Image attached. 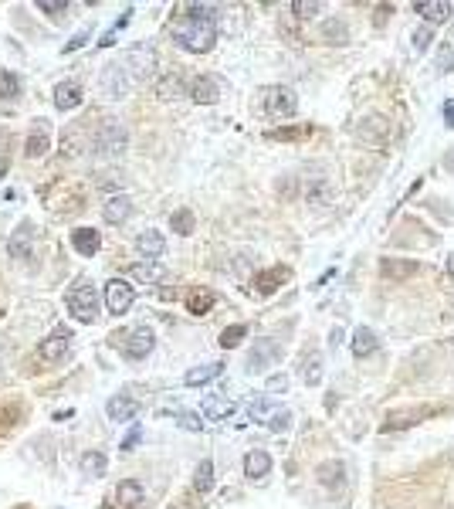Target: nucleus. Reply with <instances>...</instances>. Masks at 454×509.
Masks as SVG:
<instances>
[{"instance_id":"f257e3e1","label":"nucleus","mask_w":454,"mask_h":509,"mask_svg":"<svg viewBox=\"0 0 454 509\" xmlns=\"http://www.w3.org/2000/svg\"><path fill=\"white\" fill-rule=\"evenodd\" d=\"M173 41L187 51H210L214 41H217V24H214V7H200V4H190L183 18L173 20L170 27Z\"/></svg>"},{"instance_id":"f03ea898","label":"nucleus","mask_w":454,"mask_h":509,"mask_svg":"<svg viewBox=\"0 0 454 509\" xmlns=\"http://www.w3.org/2000/svg\"><path fill=\"white\" fill-rule=\"evenodd\" d=\"M261 109H265L268 119H288L295 116L299 98L288 85H268V89H261Z\"/></svg>"},{"instance_id":"7ed1b4c3","label":"nucleus","mask_w":454,"mask_h":509,"mask_svg":"<svg viewBox=\"0 0 454 509\" xmlns=\"http://www.w3.org/2000/svg\"><path fill=\"white\" fill-rule=\"evenodd\" d=\"M65 302H68V313L75 316V319H82V323H92L95 316H98V295H95L92 282H85V278L68 289Z\"/></svg>"},{"instance_id":"20e7f679","label":"nucleus","mask_w":454,"mask_h":509,"mask_svg":"<svg viewBox=\"0 0 454 509\" xmlns=\"http://www.w3.org/2000/svg\"><path fill=\"white\" fill-rule=\"evenodd\" d=\"M126 146H129V133H126L115 119H109V122L98 129V136H95V150H98L102 157H119Z\"/></svg>"},{"instance_id":"39448f33","label":"nucleus","mask_w":454,"mask_h":509,"mask_svg":"<svg viewBox=\"0 0 454 509\" xmlns=\"http://www.w3.org/2000/svg\"><path fill=\"white\" fill-rule=\"evenodd\" d=\"M153 65H156V55H153L150 48H136V51H129L126 58L119 61V68L126 72V79L133 82V85H136V82H143L146 75H150Z\"/></svg>"},{"instance_id":"423d86ee","label":"nucleus","mask_w":454,"mask_h":509,"mask_svg":"<svg viewBox=\"0 0 454 509\" xmlns=\"http://www.w3.org/2000/svg\"><path fill=\"white\" fill-rule=\"evenodd\" d=\"M133 299H136V292L126 278H109V285H105V306H109V313L112 316L129 313Z\"/></svg>"},{"instance_id":"0eeeda50","label":"nucleus","mask_w":454,"mask_h":509,"mask_svg":"<svg viewBox=\"0 0 454 509\" xmlns=\"http://www.w3.org/2000/svg\"><path fill=\"white\" fill-rule=\"evenodd\" d=\"M278 356H282V347L275 343V340H258L254 343V350L247 356V371L251 373H265L268 367H275L278 363Z\"/></svg>"},{"instance_id":"6e6552de","label":"nucleus","mask_w":454,"mask_h":509,"mask_svg":"<svg viewBox=\"0 0 454 509\" xmlns=\"http://www.w3.org/2000/svg\"><path fill=\"white\" fill-rule=\"evenodd\" d=\"M153 347H156V336H153V330H146V326H139V330H133V333L126 336V356H133V360L150 356Z\"/></svg>"},{"instance_id":"1a4fd4ad","label":"nucleus","mask_w":454,"mask_h":509,"mask_svg":"<svg viewBox=\"0 0 454 509\" xmlns=\"http://www.w3.org/2000/svg\"><path fill=\"white\" fill-rule=\"evenodd\" d=\"M129 89H133V82L126 79V72H122L119 65H112V68L102 72V92H105L109 98H122Z\"/></svg>"},{"instance_id":"9d476101","label":"nucleus","mask_w":454,"mask_h":509,"mask_svg":"<svg viewBox=\"0 0 454 509\" xmlns=\"http://www.w3.org/2000/svg\"><path fill=\"white\" fill-rule=\"evenodd\" d=\"M68 340H72V333H68L65 326H58V330L48 336V340H41L38 353L44 356V360H61V356L68 353Z\"/></svg>"},{"instance_id":"9b49d317","label":"nucleus","mask_w":454,"mask_h":509,"mask_svg":"<svg viewBox=\"0 0 454 509\" xmlns=\"http://www.w3.org/2000/svg\"><path fill=\"white\" fill-rule=\"evenodd\" d=\"M31 248H34V228L24 221V224H18V231L11 235V245H7V252H11V258H27L31 254Z\"/></svg>"},{"instance_id":"f8f14e48","label":"nucleus","mask_w":454,"mask_h":509,"mask_svg":"<svg viewBox=\"0 0 454 509\" xmlns=\"http://www.w3.org/2000/svg\"><path fill=\"white\" fill-rule=\"evenodd\" d=\"M129 214H133V197H129V194L109 197V200H105V207H102V217H105L109 224H122Z\"/></svg>"},{"instance_id":"ddd939ff","label":"nucleus","mask_w":454,"mask_h":509,"mask_svg":"<svg viewBox=\"0 0 454 509\" xmlns=\"http://www.w3.org/2000/svg\"><path fill=\"white\" fill-rule=\"evenodd\" d=\"M78 105H82V85H78V82H61V85H55V109L72 112Z\"/></svg>"},{"instance_id":"4468645a","label":"nucleus","mask_w":454,"mask_h":509,"mask_svg":"<svg viewBox=\"0 0 454 509\" xmlns=\"http://www.w3.org/2000/svg\"><path fill=\"white\" fill-rule=\"evenodd\" d=\"M190 98L200 102V105H214V102L221 98V85L210 79V75H200V79H193V85H190Z\"/></svg>"},{"instance_id":"2eb2a0df","label":"nucleus","mask_w":454,"mask_h":509,"mask_svg":"<svg viewBox=\"0 0 454 509\" xmlns=\"http://www.w3.org/2000/svg\"><path fill=\"white\" fill-rule=\"evenodd\" d=\"M109 418L112 421H129V418H136V411H139V401H136L133 394H115V397H109Z\"/></svg>"},{"instance_id":"dca6fc26","label":"nucleus","mask_w":454,"mask_h":509,"mask_svg":"<svg viewBox=\"0 0 454 509\" xmlns=\"http://www.w3.org/2000/svg\"><path fill=\"white\" fill-rule=\"evenodd\" d=\"M414 11L427 24H444L451 18V4H444V0H420V4H414Z\"/></svg>"},{"instance_id":"f3484780","label":"nucleus","mask_w":454,"mask_h":509,"mask_svg":"<svg viewBox=\"0 0 454 509\" xmlns=\"http://www.w3.org/2000/svg\"><path fill=\"white\" fill-rule=\"evenodd\" d=\"M221 373H224V363H200V367H190L183 384H187V387H204L210 380H217Z\"/></svg>"},{"instance_id":"a211bd4d","label":"nucleus","mask_w":454,"mask_h":509,"mask_svg":"<svg viewBox=\"0 0 454 509\" xmlns=\"http://www.w3.org/2000/svg\"><path fill=\"white\" fill-rule=\"evenodd\" d=\"M136 248L146 254V262H156V258H163V252H167V241H163L160 231H143V235L136 238Z\"/></svg>"},{"instance_id":"6ab92c4d","label":"nucleus","mask_w":454,"mask_h":509,"mask_svg":"<svg viewBox=\"0 0 454 509\" xmlns=\"http://www.w3.org/2000/svg\"><path fill=\"white\" fill-rule=\"evenodd\" d=\"M268 472H271V455L261 449L247 451L245 455V475L247 479H265Z\"/></svg>"},{"instance_id":"aec40b11","label":"nucleus","mask_w":454,"mask_h":509,"mask_svg":"<svg viewBox=\"0 0 454 509\" xmlns=\"http://www.w3.org/2000/svg\"><path fill=\"white\" fill-rule=\"evenodd\" d=\"M288 275H292V272H288V269H282V265H278V269H268V272H261L258 278H254V292H258V295H271L278 285H282V282H288Z\"/></svg>"},{"instance_id":"412c9836","label":"nucleus","mask_w":454,"mask_h":509,"mask_svg":"<svg viewBox=\"0 0 454 509\" xmlns=\"http://www.w3.org/2000/svg\"><path fill=\"white\" fill-rule=\"evenodd\" d=\"M115 503H119V509H136L139 503H143V486H139L136 479L119 482V489H115Z\"/></svg>"},{"instance_id":"4be33fe9","label":"nucleus","mask_w":454,"mask_h":509,"mask_svg":"<svg viewBox=\"0 0 454 509\" xmlns=\"http://www.w3.org/2000/svg\"><path fill=\"white\" fill-rule=\"evenodd\" d=\"M200 414L207 418V421H224L234 414V401L231 397H207L204 404H200Z\"/></svg>"},{"instance_id":"5701e85b","label":"nucleus","mask_w":454,"mask_h":509,"mask_svg":"<svg viewBox=\"0 0 454 509\" xmlns=\"http://www.w3.org/2000/svg\"><path fill=\"white\" fill-rule=\"evenodd\" d=\"M72 245H75V252L92 258V254L98 252V245H102V238H98L95 228H78V231H72Z\"/></svg>"},{"instance_id":"b1692460","label":"nucleus","mask_w":454,"mask_h":509,"mask_svg":"<svg viewBox=\"0 0 454 509\" xmlns=\"http://www.w3.org/2000/svg\"><path fill=\"white\" fill-rule=\"evenodd\" d=\"M380 272L387 275V278H394V282H403V278L417 275V262H403V258H383Z\"/></svg>"},{"instance_id":"393cba45","label":"nucleus","mask_w":454,"mask_h":509,"mask_svg":"<svg viewBox=\"0 0 454 509\" xmlns=\"http://www.w3.org/2000/svg\"><path fill=\"white\" fill-rule=\"evenodd\" d=\"M129 272H133L136 282H143V285H156V282L167 275V269H163L160 262H136Z\"/></svg>"},{"instance_id":"a878e982","label":"nucleus","mask_w":454,"mask_h":509,"mask_svg":"<svg viewBox=\"0 0 454 509\" xmlns=\"http://www.w3.org/2000/svg\"><path fill=\"white\" fill-rule=\"evenodd\" d=\"M377 347H380V340H377V333L370 330V326H360L356 333H353V356H370V353H377Z\"/></svg>"},{"instance_id":"bb28decb","label":"nucleus","mask_w":454,"mask_h":509,"mask_svg":"<svg viewBox=\"0 0 454 509\" xmlns=\"http://www.w3.org/2000/svg\"><path fill=\"white\" fill-rule=\"evenodd\" d=\"M437 408H427V411H394L390 418H387V425L383 428L387 431H397V428H410V425H417L420 418H427V414H434Z\"/></svg>"},{"instance_id":"cd10ccee","label":"nucleus","mask_w":454,"mask_h":509,"mask_svg":"<svg viewBox=\"0 0 454 509\" xmlns=\"http://www.w3.org/2000/svg\"><path fill=\"white\" fill-rule=\"evenodd\" d=\"M105 469H109V458H105L102 451H85V455H82V475L98 479V475H105Z\"/></svg>"},{"instance_id":"c85d7f7f","label":"nucleus","mask_w":454,"mask_h":509,"mask_svg":"<svg viewBox=\"0 0 454 509\" xmlns=\"http://www.w3.org/2000/svg\"><path fill=\"white\" fill-rule=\"evenodd\" d=\"M322 475V486H329V489H342L346 486V465L342 462H325L319 469Z\"/></svg>"},{"instance_id":"c756f323","label":"nucleus","mask_w":454,"mask_h":509,"mask_svg":"<svg viewBox=\"0 0 454 509\" xmlns=\"http://www.w3.org/2000/svg\"><path fill=\"white\" fill-rule=\"evenodd\" d=\"M322 353H309L305 356V371H302V377H305V384L309 387H316V384H322Z\"/></svg>"},{"instance_id":"7c9ffc66","label":"nucleus","mask_w":454,"mask_h":509,"mask_svg":"<svg viewBox=\"0 0 454 509\" xmlns=\"http://www.w3.org/2000/svg\"><path fill=\"white\" fill-rule=\"evenodd\" d=\"M193 489H197V492H210V489H214V462H210V458H204V462L197 465Z\"/></svg>"},{"instance_id":"2f4dec72","label":"nucleus","mask_w":454,"mask_h":509,"mask_svg":"<svg viewBox=\"0 0 454 509\" xmlns=\"http://www.w3.org/2000/svg\"><path fill=\"white\" fill-rule=\"evenodd\" d=\"M187 309L193 316H204V313H210V309H214V292H210V289H200V292H193L187 299Z\"/></svg>"},{"instance_id":"473e14b6","label":"nucleus","mask_w":454,"mask_h":509,"mask_svg":"<svg viewBox=\"0 0 454 509\" xmlns=\"http://www.w3.org/2000/svg\"><path fill=\"white\" fill-rule=\"evenodd\" d=\"M245 336H247V326L245 323H234V326H227L224 333H221V347H224V350H234Z\"/></svg>"},{"instance_id":"72a5a7b5","label":"nucleus","mask_w":454,"mask_h":509,"mask_svg":"<svg viewBox=\"0 0 454 509\" xmlns=\"http://www.w3.org/2000/svg\"><path fill=\"white\" fill-rule=\"evenodd\" d=\"M265 425H268L271 431H288V428H292V411H288V408H278V411H268Z\"/></svg>"},{"instance_id":"f704fd0d","label":"nucleus","mask_w":454,"mask_h":509,"mask_svg":"<svg viewBox=\"0 0 454 509\" xmlns=\"http://www.w3.org/2000/svg\"><path fill=\"white\" fill-rule=\"evenodd\" d=\"M20 96V79L14 72H0V98H14Z\"/></svg>"},{"instance_id":"c9c22d12","label":"nucleus","mask_w":454,"mask_h":509,"mask_svg":"<svg viewBox=\"0 0 454 509\" xmlns=\"http://www.w3.org/2000/svg\"><path fill=\"white\" fill-rule=\"evenodd\" d=\"M360 136L383 143V139H387V122H383V119H366V126H360Z\"/></svg>"},{"instance_id":"e433bc0d","label":"nucleus","mask_w":454,"mask_h":509,"mask_svg":"<svg viewBox=\"0 0 454 509\" xmlns=\"http://www.w3.org/2000/svg\"><path fill=\"white\" fill-rule=\"evenodd\" d=\"M170 228L176 231V235H190V231H193V214H190L187 207H183V211H173Z\"/></svg>"},{"instance_id":"4c0bfd02","label":"nucleus","mask_w":454,"mask_h":509,"mask_svg":"<svg viewBox=\"0 0 454 509\" xmlns=\"http://www.w3.org/2000/svg\"><path fill=\"white\" fill-rule=\"evenodd\" d=\"M431 41H434V34H431V27H417L414 34H410V48H414L417 55H424V51L431 48Z\"/></svg>"},{"instance_id":"58836bf2","label":"nucleus","mask_w":454,"mask_h":509,"mask_svg":"<svg viewBox=\"0 0 454 509\" xmlns=\"http://www.w3.org/2000/svg\"><path fill=\"white\" fill-rule=\"evenodd\" d=\"M183 96V82L176 79V75H167V79L160 82V98H176Z\"/></svg>"},{"instance_id":"ea45409f","label":"nucleus","mask_w":454,"mask_h":509,"mask_svg":"<svg viewBox=\"0 0 454 509\" xmlns=\"http://www.w3.org/2000/svg\"><path fill=\"white\" fill-rule=\"evenodd\" d=\"M48 146H51V139L44 136V133L27 136V157H44V153H48Z\"/></svg>"},{"instance_id":"a19ab883","label":"nucleus","mask_w":454,"mask_h":509,"mask_svg":"<svg viewBox=\"0 0 454 509\" xmlns=\"http://www.w3.org/2000/svg\"><path fill=\"white\" fill-rule=\"evenodd\" d=\"M38 7L48 14V18H55V20H61V18H65V11H68V4H65V0H38Z\"/></svg>"},{"instance_id":"79ce46f5","label":"nucleus","mask_w":454,"mask_h":509,"mask_svg":"<svg viewBox=\"0 0 454 509\" xmlns=\"http://www.w3.org/2000/svg\"><path fill=\"white\" fill-rule=\"evenodd\" d=\"M451 68H454V51H451V44H441V48H437V72H441V75H448Z\"/></svg>"},{"instance_id":"37998d69","label":"nucleus","mask_w":454,"mask_h":509,"mask_svg":"<svg viewBox=\"0 0 454 509\" xmlns=\"http://www.w3.org/2000/svg\"><path fill=\"white\" fill-rule=\"evenodd\" d=\"M292 11H295L299 18H316V14L322 11V4H319V0H295V4H292Z\"/></svg>"},{"instance_id":"c03bdc74","label":"nucleus","mask_w":454,"mask_h":509,"mask_svg":"<svg viewBox=\"0 0 454 509\" xmlns=\"http://www.w3.org/2000/svg\"><path fill=\"white\" fill-rule=\"evenodd\" d=\"M247 418H251V421H265L268 418V401L265 397H254V401L247 404Z\"/></svg>"},{"instance_id":"a18cd8bd","label":"nucleus","mask_w":454,"mask_h":509,"mask_svg":"<svg viewBox=\"0 0 454 509\" xmlns=\"http://www.w3.org/2000/svg\"><path fill=\"white\" fill-rule=\"evenodd\" d=\"M176 418H180V428H187V431H200V428H204L200 414H193V411H183V414H176Z\"/></svg>"},{"instance_id":"49530a36","label":"nucleus","mask_w":454,"mask_h":509,"mask_svg":"<svg viewBox=\"0 0 454 509\" xmlns=\"http://www.w3.org/2000/svg\"><path fill=\"white\" fill-rule=\"evenodd\" d=\"M265 391H268V394H285V391H288V377H285V373H275V377H268Z\"/></svg>"},{"instance_id":"de8ad7c7","label":"nucleus","mask_w":454,"mask_h":509,"mask_svg":"<svg viewBox=\"0 0 454 509\" xmlns=\"http://www.w3.org/2000/svg\"><path fill=\"white\" fill-rule=\"evenodd\" d=\"M89 38H92V27H82V31L75 34V38H72L68 44H65V51H78V48H82V44H85Z\"/></svg>"},{"instance_id":"09e8293b","label":"nucleus","mask_w":454,"mask_h":509,"mask_svg":"<svg viewBox=\"0 0 454 509\" xmlns=\"http://www.w3.org/2000/svg\"><path fill=\"white\" fill-rule=\"evenodd\" d=\"M139 438H143V428H139V425H136V428L129 431V434H126V438H122V451H133L136 445H139Z\"/></svg>"},{"instance_id":"8fccbe9b","label":"nucleus","mask_w":454,"mask_h":509,"mask_svg":"<svg viewBox=\"0 0 454 509\" xmlns=\"http://www.w3.org/2000/svg\"><path fill=\"white\" fill-rule=\"evenodd\" d=\"M325 38H336V44H346V27L342 24H325Z\"/></svg>"},{"instance_id":"3c124183","label":"nucleus","mask_w":454,"mask_h":509,"mask_svg":"<svg viewBox=\"0 0 454 509\" xmlns=\"http://www.w3.org/2000/svg\"><path fill=\"white\" fill-rule=\"evenodd\" d=\"M305 133H312V129H275L271 139H295V136H305Z\"/></svg>"},{"instance_id":"603ef678","label":"nucleus","mask_w":454,"mask_h":509,"mask_svg":"<svg viewBox=\"0 0 454 509\" xmlns=\"http://www.w3.org/2000/svg\"><path fill=\"white\" fill-rule=\"evenodd\" d=\"M441 116H444V122H448V126H454V98L441 105Z\"/></svg>"},{"instance_id":"864d4df0","label":"nucleus","mask_w":454,"mask_h":509,"mask_svg":"<svg viewBox=\"0 0 454 509\" xmlns=\"http://www.w3.org/2000/svg\"><path fill=\"white\" fill-rule=\"evenodd\" d=\"M342 343V326H336L332 333H329V347H339Z\"/></svg>"},{"instance_id":"5fc2aeb1","label":"nucleus","mask_w":454,"mask_h":509,"mask_svg":"<svg viewBox=\"0 0 454 509\" xmlns=\"http://www.w3.org/2000/svg\"><path fill=\"white\" fill-rule=\"evenodd\" d=\"M448 275H451V278H454V254H451V258H448Z\"/></svg>"},{"instance_id":"6e6d98bb","label":"nucleus","mask_w":454,"mask_h":509,"mask_svg":"<svg viewBox=\"0 0 454 509\" xmlns=\"http://www.w3.org/2000/svg\"><path fill=\"white\" fill-rule=\"evenodd\" d=\"M4 170H7V160H0V174H4Z\"/></svg>"}]
</instances>
